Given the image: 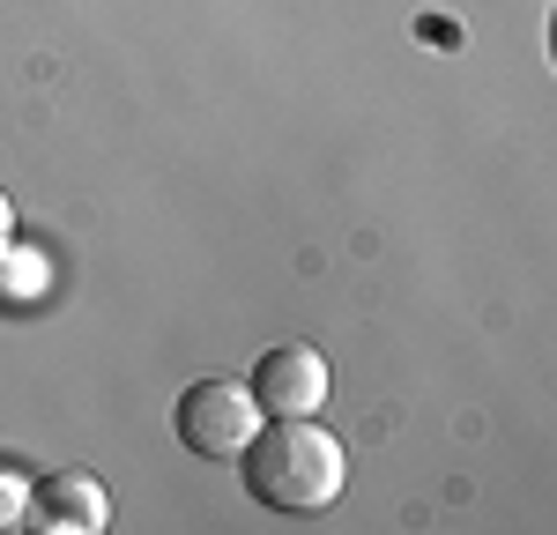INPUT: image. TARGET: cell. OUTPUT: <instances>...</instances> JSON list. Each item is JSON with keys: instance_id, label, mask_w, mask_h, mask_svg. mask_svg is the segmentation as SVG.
Wrapping results in <instances>:
<instances>
[{"instance_id": "obj_1", "label": "cell", "mask_w": 557, "mask_h": 535, "mask_svg": "<svg viewBox=\"0 0 557 535\" xmlns=\"http://www.w3.org/2000/svg\"><path fill=\"white\" fill-rule=\"evenodd\" d=\"M238 469H246V490H253L268 513H327L349 484L343 439L320 432L312 416H260V432L238 446Z\"/></svg>"}, {"instance_id": "obj_2", "label": "cell", "mask_w": 557, "mask_h": 535, "mask_svg": "<svg viewBox=\"0 0 557 535\" xmlns=\"http://www.w3.org/2000/svg\"><path fill=\"white\" fill-rule=\"evenodd\" d=\"M178 446L186 453H201V461H231L238 446L260 432V401L246 380H194L186 395H178Z\"/></svg>"}, {"instance_id": "obj_3", "label": "cell", "mask_w": 557, "mask_h": 535, "mask_svg": "<svg viewBox=\"0 0 557 535\" xmlns=\"http://www.w3.org/2000/svg\"><path fill=\"white\" fill-rule=\"evenodd\" d=\"M253 401L260 416H320V401H327V357L312 350V343H275V350H260L253 364Z\"/></svg>"}, {"instance_id": "obj_4", "label": "cell", "mask_w": 557, "mask_h": 535, "mask_svg": "<svg viewBox=\"0 0 557 535\" xmlns=\"http://www.w3.org/2000/svg\"><path fill=\"white\" fill-rule=\"evenodd\" d=\"M30 528L52 535H104L112 528V490L97 484L89 469H52L30 484Z\"/></svg>"}, {"instance_id": "obj_5", "label": "cell", "mask_w": 557, "mask_h": 535, "mask_svg": "<svg viewBox=\"0 0 557 535\" xmlns=\"http://www.w3.org/2000/svg\"><path fill=\"white\" fill-rule=\"evenodd\" d=\"M30 484H38V476H30L15 453H0V535L30 521Z\"/></svg>"}, {"instance_id": "obj_6", "label": "cell", "mask_w": 557, "mask_h": 535, "mask_svg": "<svg viewBox=\"0 0 557 535\" xmlns=\"http://www.w3.org/2000/svg\"><path fill=\"white\" fill-rule=\"evenodd\" d=\"M8 246H15V201L0 194V253H8Z\"/></svg>"}]
</instances>
